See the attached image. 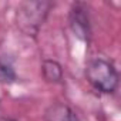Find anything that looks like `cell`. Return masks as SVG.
Segmentation results:
<instances>
[{
  "instance_id": "obj_1",
  "label": "cell",
  "mask_w": 121,
  "mask_h": 121,
  "mask_svg": "<svg viewBox=\"0 0 121 121\" xmlns=\"http://www.w3.org/2000/svg\"><path fill=\"white\" fill-rule=\"evenodd\" d=\"M87 81L98 91L111 94L118 87V73L112 63L104 58H93L86 67Z\"/></svg>"
},
{
  "instance_id": "obj_2",
  "label": "cell",
  "mask_w": 121,
  "mask_h": 121,
  "mask_svg": "<svg viewBox=\"0 0 121 121\" xmlns=\"http://www.w3.org/2000/svg\"><path fill=\"white\" fill-rule=\"evenodd\" d=\"M51 4L47 2H26L17 12V24L27 36H36L46 20Z\"/></svg>"
},
{
  "instance_id": "obj_3",
  "label": "cell",
  "mask_w": 121,
  "mask_h": 121,
  "mask_svg": "<svg viewBox=\"0 0 121 121\" xmlns=\"http://www.w3.org/2000/svg\"><path fill=\"white\" fill-rule=\"evenodd\" d=\"M69 22H70V27H71L74 36H77L80 40H84V41H87L90 39V36H91L90 17H88L87 9L84 4L77 3L71 7Z\"/></svg>"
},
{
  "instance_id": "obj_4",
  "label": "cell",
  "mask_w": 121,
  "mask_h": 121,
  "mask_svg": "<svg viewBox=\"0 0 121 121\" xmlns=\"http://www.w3.org/2000/svg\"><path fill=\"white\" fill-rule=\"evenodd\" d=\"M46 121H80L76 112L64 103H53L44 111Z\"/></svg>"
},
{
  "instance_id": "obj_5",
  "label": "cell",
  "mask_w": 121,
  "mask_h": 121,
  "mask_svg": "<svg viewBox=\"0 0 121 121\" xmlns=\"http://www.w3.org/2000/svg\"><path fill=\"white\" fill-rule=\"evenodd\" d=\"M41 74L43 78L47 83H61L63 80V67L60 63H57L56 60H44L41 64Z\"/></svg>"
},
{
  "instance_id": "obj_6",
  "label": "cell",
  "mask_w": 121,
  "mask_h": 121,
  "mask_svg": "<svg viewBox=\"0 0 121 121\" xmlns=\"http://www.w3.org/2000/svg\"><path fill=\"white\" fill-rule=\"evenodd\" d=\"M16 80V73L13 64L9 60H0V81L2 83H12Z\"/></svg>"
},
{
  "instance_id": "obj_7",
  "label": "cell",
  "mask_w": 121,
  "mask_h": 121,
  "mask_svg": "<svg viewBox=\"0 0 121 121\" xmlns=\"http://www.w3.org/2000/svg\"><path fill=\"white\" fill-rule=\"evenodd\" d=\"M2 121H16V120H13V118H3Z\"/></svg>"
}]
</instances>
